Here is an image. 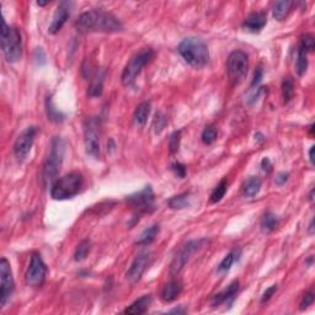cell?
Instances as JSON below:
<instances>
[{"label":"cell","mask_w":315,"mask_h":315,"mask_svg":"<svg viewBox=\"0 0 315 315\" xmlns=\"http://www.w3.org/2000/svg\"><path fill=\"white\" fill-rule=\"evenodd\" d=\"M46 112H47V117L51 122L53 123H61L63 122L66 115L62 111L57 110V107L55 106L52 100V96H48L47 100H46Z\"/></svg>","instance_id":"cb8c5ba5"},{"label":"cell","mask_w":315,"mask_h":315,"mask_svg":"<svg viewBox=\"0 0 315 315\" xmlns=\"http://www.w3.org/2000/svg\"><path fill=\"white\" fill-rule=\"evenodd\" d=\"M64 153H66V143L63 139L58 136L53 137L51 142V152L42 168L43 187L52 186L57 180L59 169L64 160Z\"/></svg>","instance_id":"3957f363"},{"label":"cell","mask_w":315,"mask_h":315,"mask_svg":"<svg viewBox=\"0 0 315 315\" xmlns=\"http://www.w3.org/2000/svg\"><path fill=\"white\" fill-rule=\"evenodd\" d=\"M101 120L99 117H89L84 122V144L89 155L98 158L100 154Z\"/></svg>","instance_id":"ba28073f"},{"label":"cell","mask_w":315,"mask_h":315,"mask_svg":"<svg viewBox=\"0 0 315 315\" xmlns=\"http://www.w3.org/2000/svg\"><path fill=\"white\" fill-rule=\"evenodd\" d=\"M267 24V16L265 13H252L245 19L243 26L250 32H260Z\"/></svg>","instance_id":"ac0fdd59"},{"label":"cell","mask_w":315,"mask_h":315,"mask_svg":"<svg viewBox=\"0 0 315 315\" xmlns=\"http://www.w3.org/2000/svg\"><path fill=\"white\" fill-rule=\"evenodd\" d=\"M35 61L39 66H45L47 59H46V55H45V51L42 50L41 47H37L35 50Z\"/></svg>","instance_id":"74e56055"},{"label":"cell","mask_w":315,"mask_h":315,"mask_svg":"<svg viewBox=\"0 0 315 315\" xmlns=\"http://www.w3.org/2000/svg\"><path fill=\"white\" fill-rule=\"evenodd\" d=\"M37 134V127L35 126H30L16 138L14 143V154L18 160L23 161L28 158L34 145L35 138Z\"/></svg>","instance_id":"4fadbf2b"},{"label":"cell","mask_w":315,"mask_h":315,"mask_svg":"<svg viewBox=\"0 0 315 315\" xmlns=\"http://www.w3.org/2000/svg\"><path fill=\"white\" fill-rule=\"evenodd\" d=\"M241 256V250L240 249H234L231 250L229 254L227 255L222 260V262L218 265V272H228L230 270L231 266L236 262Z\"/></svg>","instance_id":"484cf974"},{"label":"cell","mask_w":315,"mask_h":315,"mask_svg":"<svg viewBox=\"0 0 315 315\" xmlns=\"http://www.w3.org/2000/svg\"><path fill=\"white\" fill-rule=\"evenodd\" d=\"M209 244L208 239H197V240H190L186 244L182 245L181 249L176 252L174 260L170 266V273L172 276H176L184 270L185 266L190 262L192 256L201 250H203Z\"/></svg>","instance_id":"52a82bcc"},{"label":"cell","mask_w":315,"mask_h":315,"mask_svg":"<svg viewBox=\"0 0 315 315\" xmlns=\"http://www.w3.org/2000/svg\"><path fill=\"white\" fill-rule=\"evenodd\" d=\"M152 295L150 294H144L141 298H138L137 300H134L127 309H125L123 313L125 314H131V315H139L144 314L148 310V308L152 304Z\"/></svg>","instance_id":"d6986e66"},{"label":"cell","mask_w":315,"mask_h":315,"mask_svg":"<svg viewBox=\"0 0 315 315\" xmlns=\"http://www.w3.org/2000/svg\"><path fill=\"white\" fill-rule=\"evenodd\" d=\"M293 95H294V82L292 78H287L282 83V96H283V101L289 102L292 100Z\"/></svg>","instance_id":"d6a6232c"},{"label":"cell","mask_w":315,"mask_h":315,"mask_svg":"<svg viewBox=\"0 0 315 315\" xmlns=\"http://www.w3.org/2000/svg\"><path fill=\"white\" fill-rule=\"evenodd\" d=\"M309 233L310 234L314 233V219H311L310 224H309Z\"/></svg>","instance_id":"f6af8a7d"},{"label":"cell","mask_w":315,"mask_h":315,"mask_svg":"<svg viewBox=\"0 0 315 315\" xmlns=\"http://www.w3.org/2000/svg\"><path fill=\"white\" fill-rule=\"evenodd\" d=\"M75 28L80 34H91V32L116 34L122 31L123 25L111 13L94 9L83 13L75 21Z\"/></svg>","instance_id":"6da1fadb"},{"label":"cell","mask_w":315,"mask_h":315,"mask_svg":"<svg viewBox=\"0 0 315 315\" xmlns=\"http://www.w3.org/2000/svg\"><path fill=\"white\" fill-rule=\"evenodd\" d=\"M249 69V57L244 51H234L229 55L227 62L228 78L233 84H239L246 75Z\"/></svg>","instance_id":"9c48e42d"},{"label":"cell","mask_w":315,"mask_h":315,"mask_svg":"<svg viewBox=\"0 0 315 315\" xmlns=\"http://www.w3.org/2000/svg\"><path fill=\"white\" fill-rule=\"evenodd\" d=\"M168 206L171 209H175V211L186 208V207L190 206V193L184 192L177 196H174V197H171L168 201Z\"/></svg>","instance_id":"83f0119b"},{"label":"cell","mask_w":315,"mask_h":315,"mask_svg":"<svg viewBox=\"0 0 315 315\" xmlns=\"http://www.w3.org/2000/svg\"><path fill=\"white\" fill-rule=\"evenodd\" d=\"M171 170L174 171V174L176 175L180 179H184L186 176V166L181 163H174L171 165Z\"/></svg>","instance_id":"d590c367"},{"label":"cell","mask_w":315,"mask_h":315,"mask_svg":"<svg viewBox=\"0 0 315 315\" xmlns=\"http://www.w3.org/2000/svg\"><path fill=\"white\" fill-rule=\"evenodd\" d=\"M278 223L279 220L278 218L276 217V214H273L272 212H266V213L262 215V218H261L260 222L261 230L266 234L272 233V231L276 230V228L278 227Z\"/></svg>","instance_id":"d4e9b609"},{"label":"cell","mask_w":315,"mask_h":315,"mask_svg":"<svg viewBox=\"0 0 315 315\" xmlns=\"http://www.w3.org/2000/svg\"><path fill=\"white\" fill-rule=\"evenodd\" d=\"M309 201H310L311 203H313V201H314V188H311L310 193H309Z\"/></svg>","instance_id":"bcb514c9"},{"label":"cell","mask_w":315,"mask_h":315,"mask_svg":"<svg viewBox=\"0 0 315 315\" xmlns=\"http://www.w3.org/2000/svg\"><path fill=\"white\" fill-rule=\"evenodd\" d=\"M227 190H228L227 179L220 180L219 184H218L217 186L213 188V191H212L211 197H209V201H211V203H218V202L222 201L223 197H224L225 192H227Z\"/></svg>","instance_id":"f546056e"},{"label":"cell","mask_w":315,"mask_h":315,"mask_svg":"<svg viewBox=\"0 0 315 315\" xmlns=\"http://www.w3.org/2000/svg\"><path fill=\"white\" fill-rule=\"evenodd\" d=\"M159 233H160V227H159V224H153L150 225L149 228H147L143 233L139 235L138 240H137V244L138 245H150L153 243V241L157 239V236L159 235Z\"/></svg>","instance_id":"4316f807"},{"label":"cell","mask_w":315,"mask_h":315,"mask_svg":"<svg viewBox=\"0 0 315 315\" xmlns=\"http://www.w3.org/2000/svg\"><path fill=\"white\" fill-rule=\"evenodd\" d=\"M48 3H45V2H37V5H39V7H45V5H47Z\"/></svg>","instance_id":"7dc6e473"},{"label":"cell","mask_w":315,"mask_h":315,"mask_svg":"<svg viewBox=\"0 0 315 315\" xmlns=\"http://www.w3.org/2000/svg\"><path fill=\"white\" fill-rule=\"evenodd\" d=\"M150 109H152V104L149 101H143L136 107L133 114V120L138 127H143L147 123L148 117L150 115Z\"/></svg>","instance_id":"ffe728a7"},{"label":"cell","mask_w":315,"mask_h":315,"mask_svg":"<svg viewBox=\"0 0 315 315\" xmlns=\"http://www.w3.org/2000/svg\"><path fill=\"white\" fill-rule=\"evenodd\" d=\"M47 266L45 261L42 260L41 255L39 252H34L31 256V261L26 270L25 281L26 284L30 287H41L45 283L46 276H47Z\"/></svg>","instance_id":"8fae6325"},{"label":"cell","mask_w":315,"mask_h":315,"mask_svg":"<svg viewBox=\"0 0 315 315\" xmlns=\"http://www.w3.org/2000/svg\"><path fill=\"white\" fill-rule=\"evenodd\" d=\"M314 149L315 147H310V150H309V160H310L311 165H314Z\"/></svg>","instance_id":"7bdbcfd3"},{"label":"cell","mask_w":315,"mask_h":315,"mask_svg":"<svg viewBox=\"0 0 315 315\" xmlns=\"http://www.w3.org/2000/svg\"><path fill=\"white\" fill-rule=\"evenodd\" d=\"M126 202L129 207L139 213H152L155 209V195L150 185H147L141 191L127 196Z\"/></svg>","instance_id":"30bf717a"},{"label":"cell","mask_w":315,"mask_h":315,"mask_svg":"<svg viewBox=\"0 0 315 315\" xmlns=\"http://www.w3.org/2000/svg\"><path fill=\"white\" fill-rule=\"evenodd\" d=\"M276 290H277V286L276 284H273V286H271V287H268L267 289L265 290V292H263V294H262V297H261V303H267L268 300L271 299V298H272V295L274 294V293H276Z\"/></svg>","instance_id":"f35d334b"},{"label":"cell","mask_w":315,"mask_h":315,"mask_svg":"<svg viewBox=\"0 0 315 315\" xmlns=\"http://www.w3.org/2000/svg\"><path fill=\"white\" fill-rule=\"evenodd\" d=\"M299 45L303 46V47L305 48V50L308 51V52H313L314 48H315V40H314V37L311 36V35H309V34L304 35V36H301Z\"/></svg>","instance_id":"e575fe53"},{"label":"cell","mask_w":315,"mask_h":315,"mask_svg":"<svg viewBox=\"0 0 315 315\" xmlns=\"http://www.w3.org/2000/svg\"><path fill=\"white\" fill-rule=\"evenodd\" d=\"M177 52L193 68H203L209 61L208 46L198 37H187L182 40L177 47Z\"/></svg>","instance_id":"7a4b0ae2"},{"label":"cell","mask_w":315,"mask_h":315,"mask_svg":"<svg viewBox=\"0 0 315 315\" xmlns=\"http://www.w3.org/2000/svg\"><path fill=\"white\" fill-rule=\"evenodd\" d=\"M90 250H91L90 240H83L82 243L77 246V250H75L74 254V260L77 261V262L85 260V258L88 257Z\"/></svg>","instance_id":"1f68e13d"},{"label":"cell","mask_w":315,"mask_h":315,"mask_svg":"<svg viewBox=\"0 0 315 315\" xmlns=\"http://www.w3.org/2000/svg\"><path fill=\"white\" fill-rule=\"evenodd\" d=\"M169 313H177V314H182V313H185V310L182 308H175V309H172V310H170L169 311Z\"/></svg>","instance_id":"ee69618b"},{"label":"cell","mask_w":315,"mask_h":315,"mask_svg":"<svg viewBox=\"0 0 315 315\" xmlns=\"http://www.w3.org/2000/svg\"><path fill=\"white\" fill-rule=\"evenodd\" d=\"M262 74H263L262 69H261L260 67H258V68H257L256 71H255V73H254V79H252V82H251V85H252V86L257 85L258 83L261 82V79H262Z\"/></svg>","instance_id":"b9f144b4"},{"label":"cell","mask_w":315,"mask_h":315,"mask_svg":"<svg viewBox=\"0 0 315 315\" xmlns=\"http://www.w3.org/2000/svg\"><path fill=\"white\" fill-rule=\"evenodd\" d=\"M239 293V281L235 279L228 286V288H225L224 290H222L218 294L213 295L212 298L211 303L213 306H218L220 304H231L234 301V299L236 298Z\"/></svg>","instance_id":"2e32d148"},{"label":"cell","mask_w":315,"mask_h":315,"mask_svg":"<svg viewBox=\"0 0 315 315\" xmlns=\"http://www.w3.org/2000/svg\"><path fill=\"white\" fill-rule=\"evenodd\" d=\"M180 139H181V132H174L169 138V148H170L171 154L177 153L180 147Z\"/></svg>","instance_id":"836d02e7"},{"label":"cell","mask_w":315,"mask_h":315,"mask_svg":"<svg viewBox=\"0 0 315 315\" xmlns=\"http://www.w3.org/2000/svg\"><path fill=\"white\" fill-rule=\"evenodd\" d=\"M261 186H262V182L261 179L257 176H250L249 179L243 184L241 191H243V195L247 198H252L255 196L258 195L260 192Z\"/></svg>","instance_id":"7402d4cb"},{"label":"cell","mask_w":315,"mask_h":315,"mask_svg":"<svg viewBox=\"0 0 315 315\" xmlns=\"http://www.w3.org/2000/svg\"><path fill=\"white\" fill-rule=\"evenodd\" d=\"M217 137H218V129L215 126L213 125H208L206 126L203 129V132H202V142H203L204 144L209 145L212 143H214L215 141H217Z\"/></svg>","instance_id":"4dcf8cb0"},{"label":"cell","mask_w":315,"mask_h":315,"mask_svg":"<svg viewBox=\"0 0 315 315\" xmlns=\"http://www.w3.org/2000/svg\"><path fill=\"white\" fill-rule=\"evenodd\" d=\"M182 289H184V284H182L180 279H171L169 283L164 286L163 290H161V299L166 301V303H170V301L175 300L181 294Z\"/></svg>","instance_id":"e0dca14e"},{"label":"cell","mask_w":315,"mask_h":315,"mask_svg":"<svg viewBox=\"0 0 315 315\" xmlns=\"http://www.w3.org/2000/svg\"><path fill=\"white\" fill-rule=\"evenodd\" d=\"M2 50L9 63H16L23 57V40L19 29L9 26L5 20L2 25Z\"/></svg>","instance_id":"5b68a950"},{"label":"cell","mask_w":315,"mask_h":315,"mask_svg":"<svg viewBox=\"0 0 315 315\" xmlns=\"http://www.w3.org/2000/svg\"><path fill=\"white\" fill-rule=\"evenodd\" d=\"M308 51L299 45L297 51V62H295V69L299 75H303L308 69Z\"/></svg>","instance_id":"f1b7e54d"},{"label":"cell","mask_w":315,"mask_h":315,"mask_svg":"<svg viewBox=\"0 0 315 315\" xmlns=\"http://www.w3.org/2000/svg\"><path fill=\"white\" fill-rule=\"evenodd\" d=\"M104 73L101 71H96L94 74L93 79H91L90 86H89L88 94L91 98H99L101 96L102 90H104Z\"/></svg>","instance_id":"603a6c76"},{"label":"cell","mask_w":315,"mask_h":315,"mask_svg":"<svg viewBox=\"0 0 315 315\" xmlns=\"http://www.w3.org/2000/svg\"><path fill=\"white\" fill-rule=\"evenodd\" d=\"M15 290V282L9 261L5 257L0 260V306L4 308Z\"/></svg>","instance_id":"7c38bea8"},{"label":"cell","mask_w":315,"mask_h":315,"mask_svg":"<svg viewBox=\"0 0 315 315\" xmlns=\"http://www.w3.org/2000/svg\"><path fill=\"white\" fill-rule=\"evenodd\" d=\"M288 176H289L288 172H279L276 176V179H274V182H276L277 185H279V186H282V185H284L287 182Z\"/></svg>","instance_id":"ab89813d"},{"label":"cell","mask_w":315,"mask_h":315,"mask_svg":"<svg viewBox=\"0 0 315 315\" xmlns=\"http://www.w3.org/2000/svg\"><path fill=\"white\" fill-rule=\"evenodd\" d=\"M154 56L155 53L152 48H145V50L134 55L133 57L129 59V62L126 64L125 69H123L122 77H121L122 84L127 86V88L133 85L137 77L141 74L142 69L153 61Z\"/></svg>","instance_id":"8992f818"},{"label":"cell","mask_w":315,"mask_h":315,"mask_svg":"<svg viewBox=\"0 0 315 315\" xmlns=\"http://www.w3.org/2000/svg\"><path fill=\"white\" fill-rule=\"evenodd\" d=\"M72 2H62L59 3L57 10H56L55 15H53L52 23H51L50 28H48V32L51 35H56L61 31L62 28L64 26V24L67 23V20L71 16V12L73 8Z\"/></svg>","instance_id":"9a60e30c"},{"label":"cell","mask_w":315,"mask_h":315,"mask_svg":"<svg viewBox=\"0 0 315 315\" xmlns=\"http://www.w3.org/2000/svg\"><path fill=\"white\" fill-rule=\"evenodd\" d=\"M293 5H294V3L290 2V0H279V2H276L272 7L273 18L277 21H283L289 15V13L292 12Z\"/></svg>","instance_id":"44dd1931"},{"label":"cell","mask_w":315,"mask_h":315,"mask_svg":"<svg viewBox=\"0 0 315 315\" xmlns=\"http://www.w3.org/2000/svg\"><path fill=\"white\" fill-rule=\"evenodd\" d=\"M261 169L262 171H265L266 174L271 172L272 170V164H271V160L268 158H263L262 161H261Z\"/></svg>","instance_id":"60d3db41"},{"label":"cell","mask_w":315,"mask_h":315,"mask_svg":"<svg viewBox=\"0 0 315 315\" xmlns=\"http://www.w3.org/2000/svg\"><path fill=\"white\" fill-rule=\"evenodd\" d=\"M84 177L80 172L72 171L63 175L51 186V197L56 201H64L74 197L82 190Z\"/></svg>","instance_id":"277c9868"},{"label":"cell","mask_w":315,"mask_h":315,"mask_svg":"<svg viewBox=\"0 0 315 315\" xmlns=\"http://www.w3.org/2000/svg\"><path fill=\"white\" fill-rule=\"evenodd\" d=\"M150 261H152V254L150 252H141L139 255H137L133 262L129 266L127 273H126V278H127L129 283L134 284L142 278L144 271L149 266Z\"/></svg>","instance_id":"5bb4252c"},{"label":"cell","mask_w":315,"mask_h":315,"mask_svg":"<svg viewBox=\"0 0 315 315\" xmlns=\"http://www.w3.org/2000/svg\"><path fill=\"white\" fill-rule=\"evenodd\" d=\"M314 292L313 290H310V292H308V293H305V294H304V297H303V299H301V301H300V309L301 310H304V309L305 308H308L309 305H311V304H313V301H314Z\"/></svg>","instance_id":"8d00e7d4"}]
</instances>
